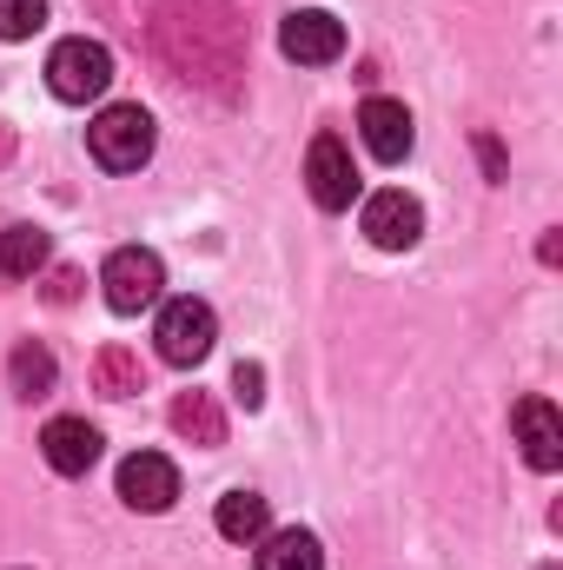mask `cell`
I'll use <instances>...</instances> for the list:
<instances>
[{
    "mask_svg": "<svg viewBox=\"0 0 563 570\" xmlns=\"http://www.w3.org/2000/svg\"><path fill=\"white\" fill-rule=\"evenodd\" d=\"M152 140H159V127H152V114L134 107V100L107 107V114L87 127V153H93L107 173H140L146 159H152Z\"/></svg>",
    "mask_w": 563,
    "mask_h": 570,
    "instance_id": "obj_1",
    "label": "cell"
},
{
    "mask_svg": "<svg viewBox=\"0 0 563 570\" xmlns=\"http://www.w3.org/2000/svg\"><path fill=\"white\" fill-rule=\"evenodd\" d=\"M47 87H53V100H67V107H87V100H100L107 87H113V53L100 47V40H60L53 53H47Z\"/></svg>",
    "mask_w": 563,
    "mask_h": 570,
    "instance_id": "obj_2",
    "label": "cell"
},
{
    "mask_svg": "<svg viewBox=\"0 0 563 570\" xmlns=\"http://www.w3.org/2000/svg\"><path fill=\"white\" fill-rule=\"evenodd\" d=\"M152 338H159V358H166V365H199V358L213 352V338H219V318H213L206 298H172V305L159 312Z\"/></svg>",
    "mask_w": 563,
    "mask_h": 570,
    "instance_id": "obj_3",
    "label": "cell"
},
{
    "mask_svg": "<svg viewBox=\"0 0 563 570\" xmlns=\"http://www.w3.org/2000/svg\"><path fill=\"white\" fill-rule=\"evenodd\" d=\"M100 285H107V305H113L120 318H134V312H146V305L159 298L166 266H159V253H146V246H120V253L100 266Z\"/></svg>",
    "mask_w": 563,
    "mask_h": 570,
    "instance_id": "obj_4",
    "label": "cell"
},
{
    "mask_svg": "<svg viewBox=\"0 0 563 570\" xmlns=\"http://www.w3.org/2000/svg\"><path fill=\"white\" fill-rule=\"evenodd\" d=\"M305 186H312V199L325 213H345L358 199V166H352V146L338 140V134H318L312 140V153H305Z\"/></svg>",
    "mask_w": 563,
    "mask_h": 570,
    "instance_id": "obj_5",
    "label": "cell"
},
{
    "mask_svg": "<svg viewBox=\"0 0 563 570\" xmlns=\"http://www.w3.org/2000/svg\"><path fill=\"white\" fill-rule=\"evenodd\" d=\"M279 53L285 60H298V67H332V60L345 53V20H332L325 7H298V13H285Z\"/></svg>",
    "mask_w": 563,
    "mask_h": 570,
    "instance_id": "obj_6",
    "label": "cell"
},
{
    "mask_svg": "<svg viewBox=\"0 0 563 570\" xmlns=\"http://www.w3.org/2000/svg\"><path fill=\"white\" fill-rule=\"evenodd\" d=\"M365 239H372L378 253H412L424 239V206L412 193H398V186L372 193V199H365Z\"/></svg>",
    "mask_w": 563,
    "mask_h": 570,
    "instance_id": "obj_7",
    "label": "cell"
},
{
    "mask_svg": "<svg viewBox=\"0 0 563 570\" xmlns=\"http://www.w3.org/2000/svg\"><path fill=\"white\" fill-rule=\"evenodd\" d=\"M358 140L372 159H385V166H398L412 140H418V127H412V114H405V100H385V94H372L365 107H358Z\"/></svg>",
    "mask_w": 563,
    "mask_h": 570,
    "instance_id": "obj_8",
    "label": "cell"
},
{
    "mask_svg": "<svg viewBox=\"0 0 563 570\" xmlns=\"http://www.w3.org/2000/svg\"><path fill=\"white\" fill-rule=\"evenodd\" d=\"M120 498L146 511V518H159V511H172V498H179V471H172V458H159V451H134L127 464H120Z\"/></svg>",
    "mask_w": 563,
    "mask_h": 570,
    "instance_id": "obj_9",
    "label": "cell"
},
{
    "mask_svg": "<svg viewBox=\"0 0 563 570\" xmlns=\"http://www.w3.org/2000/svg\"><path fill=\"white\" fill-rule=\"evenodd\" d=\"M511 431H517V444H524V458H531V471H557L563 464V419L551 399H524L517 412H511Z\"/></svg>",
    "mask_w": 563,
    "mask_h": 570,
    "instance_id": "obj_10",
    "label": "cell"
},
{
    "mask_svg": "<svg viewBox=\"0 0 563 570\" xmlns=\"http://www.w3.org/2000/svg\"><path fill=\"white\" fill-rule=\"evenodd\" d=\"M40 458H47L60 478H87L93 458H100V431L87 425V419H53V425L40 431Z\"/></svg>",
    "mask_w": 563,
    "mask_h": 570,
    "instance_id": "obj_11",
    "label": "cell"
},
{
    "mask_svg": "<svg viewBox=\"0 0 563 570\" xmlns=\"http://www.w3.org/2000/svg\"><path fill=\"white\" fill-rule=\"evenodd\" d=\"M172 431H179L186 444H199V451L226 444V412H219V399H213V392H179V399H172Z\"/></svg>",
    "mask_w": 563,
    "mask_h": 570,
    "instance_id": "obj_12",
    "label": "cell"
},
{
    "mask_svg": "<svg viewBox=\"0 0 563 570\" xmlns=\"http://www.w3.org/2000/svg\"><path fill=\"white\" fill-rule=\"evenodd\" d=\"M213 524H219V538H233V544H259V538H266V524H273V511H266V498H259V491H226Z\"/></svg>",
    "mask_w": 563,
    "mask_h": 570,
    "instance_id": "obj_13",
    "label": "cell"
},
{
    "mask_svg": "<svg viewBox=\"0 0 563 570\" xmlns=\"http://www.w3.org/2000/svg\"><path fill=\"white\" fill-rule=\"evenodd\" d=\"M53 379H60V365H53L47 345H33V338L13 345V358H7V385H13V399H47Z\"/></svg>",
    "mask_w": 563,
    "mask_h": 570,
    "instance_id": "obj_14",
    "label": "cell"
},
{
    "mask_svg": "<svg viewBox=\"0 0 563 570\" xmlns=\"http://www.w3.org/2000/svg\"><path fill=\"white\" fill-rule=\"evenodd\" d=\"M259 570H325V551H318V538L312 531H266V544H259Z\"/></svg>",
    "mask_w": 563,
    "mask_h": 570,
    "instance_id": "obj_15",
    "label": "cell"
},
{
    "mask_svg": "<svg viewBox=\"0 0 563 570\" xmlns=\"http://www.w3.org/2000/svg\"><path fill=\"white\" fill-rule=\"evenodd\" d=\"M47 266V233L40 226H7V239H0V273L7 279H33Z\"/></svg>",
    "mask_w": 563,
    "mask_h": 570,
    "instance_id": "obj_16",
    "label": "cell"
},
{
    "mask_svg": "<svg viewBox=\"0 0 563 570\" xmlns=\"http://www.w3.org/2000/svg\"><path fill=\"white\" fill-rule=\"evenodd\" d=\"M93 385L107 392V399H134L146 385V372H140V358L127 352V345H107L100 358H93Z\"/></svg>",
    "mask_w": 563,
    "mask_h": 570,
    "instance_id": "obj_17",
    "label": "cell"
},
{
    "mask_svg": "<svg viewBox=\"0 0 563 570\" xmlns=\"http://www.w3.org/2000/svg\"><path fill=\"white\" fill-rule=\"evenodd\" d=\"M47 27V0H0V40H33Z\"/></svg>",
    "mask_w": 563,
    "mask_h": 570,
    "instance_id": "obj_18",
    "label": "cell"
},
{
    "mask_svg": "<svg viewBox=\"0 0 563 570\" xmlns=\"http://www.w3.org/2000/svg\"><path fill=\"white\" fill-rule=\"evenodd\" d=\"M233 392H239V405L253 412V405H266V372L253 365V358H239V372H233Z\"/></svg>",
    "mask_w": 563,
    "mask_h": 570,
    "instance_id": "obj_19",
    "label": "cell"
},
{
    "mask_svg": "<svg viewBox=\"0 0 563 570\" xmlns=\"http://www.w3.org/2000/svg\"><path fill=\"white\" fill-rule=\"evenodd\" d=\"M80 298V273L73 266H53V279H47V305H73Z\"/></svg>",
    "mask_w": 563,
    "mask_h": 570,
    "instance_id": "obj_20",
    "label": "cell"
},
{
    "mask_svg": "<svg viewBox=\"0 0 563 570\" xmlns=\"http://www.w3.org/2000/svg\"><path fill=\"white\" fill-rule=\"evenodd\" d=\"M7 153H13V134H7V120H0V159H7Z\"/></svg>",
    "mask_w": 563,
    "mask_h": 570,
    "instance_id": "obj_21",
    "label": "cell"
}]
</instances>
